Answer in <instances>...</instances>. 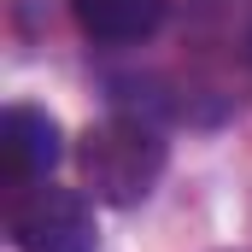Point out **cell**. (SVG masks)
Returning a JSON list of instances; mask_svg holds the SVG:
<instances>
[{"mask_svg": "<svg viewBox=\"0 0 252 252\" xmlns=\"http://www.w3.org/2000/svg\"><path fill=\"white\" fill-rule=\"evenodd\" d=\"M59 158H64V135L53 124V112H41V106H6V118H0V170H6V188L47 182Z\"/></svg>", "mask_w": 252, "mask_h": 252, "instance_id": "cell-3", "label": "cell"}, {"mask_svg": "<svg viewBox=\"0 0 252 252\" xmlns=\"http://www.w3.org/2000/svg\"><path fill=\"white\" fill-rule=\"evenodd\" d=\"M82 35L106 41V47H124V41H147L158 24H164V0H70Z\"/></svg>", "mask_w": 252, "mask_h": 252, "instance_id": "cell-4", "label": "cell"}, {"mask_svg": "<svg viewBox=\"0 0 252 252\" xmlns=\"http://www.w3.org/2000/svg\"><path fill=\"white\" fill-rule=\"evenodd\" d=\"M82 176L106 205H141L164 176V141L141 118H106L82 135Z\"/></svg>", "mask_w": 252, "mask_h": 252, "instance_id": "cell-1", "label": "cell"}, {"mask_svg": "<svg viewBox=\"0 0 252 252\" xmlns=\"http://www.w3.org/2000/svg\"><path fill=\"white\" fill-rule=\"evenodd\" d=\"M12 252H94L100 229H94V205L70 188H30L12 217H6Z\"/></svg>", "mask_w": 252, "mask_h": 252, "instance_id": "cell-2", "label": "cell"}]
</instances>
